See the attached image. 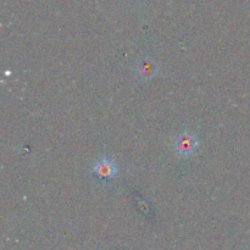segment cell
Wrapping results in <instances>:
<instances>
[{
    "mask_svg": "<svg viewBox=\"0 0 250 250\" xmlns=\"http://www.w3.org/2000/svg\"><path fill=\"white\" fill-rule=\"evenodd\" d=\"M198 144H199V142H198L197 136H194L193 133L185 132V133L180 134L177 139H176L175 149L178 153V155L189 156L197 150Z\"/></svg>",
    "mask_w": 250,
    "mask_h": 250,
    "instance_id": "cell-1",
    "label": "cell"
},
{
    "mask_svg": "<svg viewBox=\"0 0 250 250\" xmlns=\"http://www.w3.org/2000/svg\"><path fill=\"white\" fill-rule=\"evenodd\" d=\"M93 172L97 177H99L103 181H109L114 178L117 173L116 165L114 161L109 158H104L95 164L93 167Z\"/></svg>",
    "mask_w": 250,
    "mask_h": 250,
    "instance_id": "cell-2",
    "label": "cell"
},
{
    "mask_svg": "<svg viewBox=\"0 0 250 250\" xmlns=\"http://www.w3.org/2000/svg\"><path fill=\"white\" fill-rule=\"evenodd\" d=\"M158 71V66L150 59H146L137 66V75L142 80H150Z\"/></svg>",
    "mask_w": 250,
    "mask_h": 250,
    "instance_id": "cell-3",
    "label": "cell"
}]
</instances>
